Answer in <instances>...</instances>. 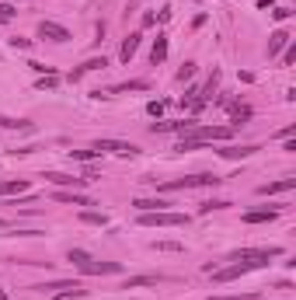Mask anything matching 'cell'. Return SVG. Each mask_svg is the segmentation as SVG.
Segmentation results:
<instances>
[{
    "instance_id": "cell-1",
    "label": "cell",
    "mask_w": 296,
    "mask_h": 300,
    "mask_svg": "<svg viewBox=\"0 0 296 300\" xmlns=\"http://www.w3.org/2000/svg\"><path fill=\"white\" fill-rule=\"evenodd\" d=\"M227 143L234 140V126H192L188 133H181L178 140V150H195L202 143Z\"/></svg>"
},
{
    "instance_id": "cell-31",
    "label": "cell",
    "mask_w": 296,
    "mask_h": 300,
    "mask_svg": "<svg viewBox=\"0 0 296 300\" xmlns=\"http://www.w3.org/2000/svg\"><path fill=\"white\" fill-rule=\"evenodd\" d=\"M14 14H18V7H14V4H0V21H11Z\"/></svg>"
},
{
    "instance_id": "cell-30",
    "label": "cell",
    "mask_w": 296,
    "mask_h": 300,
    "mask_svg": "<svg viewBox=\"0 0 296 300\" xmlns=\"http://www.w3.org/2000/svg\"><path fill=\"white\" fill-rule=\"evenodd\" d=\"M230 202H223V199H213V202H202L199 206V213H213V210H227Z\"/></svg>"
},
{
    "instance_id": "cell-32",
    "label": "cell",
    "mask_w": 296,
    "mask_h": 300,
    "mask_svg": "<svg viewBox=\"0 0 296 300\" xmlns=\"http://www.w3.org/2000/svg\"><path fill=\"white\" fill-rule=\"evenodd\" d=\"M192 74H195V63H185V66L178 70L175 77H178V80H188V77H192Z\"/></svg>"
},
{
    "instance_id": "cell-24",
    "label": "cell",
    "mask_w": 296,
    "mask_h": 300,
    "mask_svg": "<svg viewBox=\"0 0 296 300\" xmlns=\"http://www.w3.org/2000/svg\"><path fill=\"white\" fill-rule=\"evenodd\" d=\"M0 129H32V122H28V119H7V116H0Z\"/></svg>"
},
{
    "instance_id": "cell-10",
    "label": "cell",
    "mask_w": 296,
    "mask_h": 300,
    "mask_svg": "<svg viewBox=\"0 0 296 300\" xmlns=\"http://www.w3.org/2000/svg\"><path fill=\"white\" fill-rule=\"evenodd\" d=\"M255 150H258L255 143H240V147H219L216 154H219V157H227V160H237V157L244 160V157H251Z\"/></svg>"
},
{
    "instance_id": "cell-12",
    "label": "cell",
    "mask_w": 296,
    "mask_h": 300,
    "mask_svg": "<svg viewBox=\"0 0 296 300\" xmlns=\"http://www.w3.org/2000/svg\"><path fill=\"white\" fill-rule=\"evenodd\" d=\"M296 189V178H279V181H268V185H258V196H279V192H289Z\"/></svg>"
},
{
    "instance_id": "cell-21",
    "label": "cell",
    "mask_w": 296,
    "mask_h": 300,
    "mask_svg": "<svg viewBox=\"0 0 296 300\" xmlns=\"http://www.w3.org/2000/svg\"><path fill=\"white\" fill-rule=\"evenodd\" d=\"M133 206H136L139 213H154V210H167L171 202H167V199H160V196H157V199H136Z\"/></svg>"
},
{
    "instance_id": "cell-29",
    "label": "cell",
    "mask_w": 296,
    "mask_h": 300,
    "mask_svg": "<svg viewBox=\"0 0 296 300\" xmlns=\"http://www.w3.org/2000/svg\"><path fill=\"white\" fill-rule=\"evenodd\" d=\"M70 262H77V265H84V262H91V255L84 251V248H70V255H66Z\"/></svg>"
},
{
    "instance_id": "cell-15",
    "label": "cell",
    "mask_w": 296,
    "mask_h": 300,
    "mask_svg": "<svg viewBox=\"0 0 296 300\" xmlns=\"http://www.w3.org/2000/svg\"><path fill=\"white\" fill-rule=\"evenodd\" d=\"M286 45H289V32H286V28H276V32L268 35V56H279Z\"/></svg>"
},
{
    "instance_id": "cell-17",
    "label": "cell",
    "mask_w": 296,
    "mask_h": 300,
    "mask_svg": "<svg viewBox=\"0 0 296 300\" xmlns=\"http://www.w3.org/2000/svg\"><path fill=\"white\" fill-rule=\"evenodd\" d=\"M139 39H143V35H139V32H133L129 39L122 42V49H118V56H122V63H129L133 56H136V49H139Z\"/></svg>"
},
{
    "instance_id": "cell-14",
    "label": "cell",
    "mask_w": 296,
    "mask_h": 300,
    "mask_svg": "<svg viewBox=\"0 0 296 300\" xmlns=\"http://www.w3.org/2000/svg\"><path fill=\"white\" fill-rule=\"evenodd\" d=\"M157 283H164V276L160 272H146V276H133V280L122 283V290H139V286H157Z\"/></svg>"
},
{
    "instance_id": "cell-38",
    "label": "cell",
    "mask_w": 296,
    "mask_h": 300,
    "mask_svg": "<svg viewBox=\"0 0 296 300\" xmlns=\"http://www.w3.org/2000/svg\"><path fill=\"white\" fill-rule=\"evenodd\" d=\"M0 300H11V297H7V293H0Z\"/></svg>"
},
{
    "instance_id": "cell-16",
    "label": "cell",
    "mask_w": 296,
    "mask_h": 300,
    "mask_svg": "<svg viewBox=\"0 0 296 300\" xmlns=\"http://www.w3.org/2000/svg\"><path fill=\"white\" fill-rule=\"evenodd\" d=\"M129 91H150V80H126V84H115L105 95H129Z\"/></svg>"
},
{
    "instance_id": "cell-25",
    "label": "cell",
    "mask_w": 296,
    "mask_h": 300,
    "mask_svg": "<svg viewBox=\"0 0 296 300\" xmlns=\"http://www.w3.org/2000/svg\"><path fill=\"white\" fill-rule=\"evenodd\" d=\"M154 251H185L181 241H154Z\"/></svg>"
},
{
    "instance_id": "cell-23",
    "label": "cell",
    "mask_w": 296,
    "mask_h": 300,
    "mask_svg": "<svg viewBox=\"0 0 296 300\" xmlns=\"http://www.w3.org/2000/svg\"><path fill=\"white\" fill-rule=\"evenodd\" d=\"M28 181L24 178H14V181H0V196H11V192H24Z\"/></svg>"
},
{
    "instance_id": "cell-37",
    "label": "cell",
    "mask_w": 296,
    "mask_h": 300,
    "mask_svg": "<svg viewBox=\"0 0 296 300\" xmlns=\"http://www.w3.org/2000/svg\"><path fill=\"white\" fill-rule=\"evenodd\" d=\"M11 45H14V49H28L32 42H28V39H21V35H14V39H11Z\"/></svg>"
},
{
    "instance_id": "cell-34",
    "label": "cell",
    "mask_w": 296,
    "mask_h": 300,
    "mask_svg": "<svg viewBox=\"0 0 296 300\" xmlns=\"http://www.w3.org/2000/svg\"><path fill=\"white\" fill-rule=\"evenodd\" d=\"M282 63L289 66V63H296V45H286V53H282Z\"/></svg>"
},
{
    "instance_id": "cell-36",
    "label": "cell",
    "mask_w": 296,
    "mask_h": 300,
    "mask_svg": "<svg viewBox=\"0 0 296 300\" xmlns=\"http://www.w3.org/2000/svg\"><path fill=\"white\" fill-rule=\"evenodd\" d=\"M289 14H293L289 7H276V11H272V18H276V21H286V18H289Z\"/></svg>"
},
{
    "instance_id": "cell-27",
    "label": "cell",
    "mask_w": 296,
    "mask_h": 300,
    "mask_svg": "<svg viewBox=\"0 0 296 300\" xmlns=\"http://www.w3.org/2000/svg\"><path fill=\"white\" fill-rule=\"evenodd\" d=\"M56 84H59V77H56V74H45V77H39V80H35V87H39V91H53Z\"/></svg>"
},
{
    "instance_id": "cell-3",
    "label": "cell",
    "mask_w": 296,
    "mask_h": 300,
    "mask_svg": "<svg viewBox=\"0 0 296 300\" xmlns=\"http://www.w3.org/2000/svg\"><path fill=\"white\" fill-rule=\"evenodd\" d=\"M279 255H282V248H237V251H230V262H255L258 269H265Z\"/></svg>"
},
{
    "instance_id": "cell-33",
    "label": "cell",
    "mask_w": 296,
    "mask_h": 300,
    "mask_svg": "<svg viewBox=\"0 0 296 300\" xmlns=\"http://www.w3.org/2000/svg\"><path fill=\"white\" fill-rule=\"evenodd\" d=\"M206 300H258V293H237V297H206Z\"/></svg>"
},
{
    "instance_id": "cell-13",
    "label": "cell",
    "mask_w": 296,
    "mask_h": 300,
    "mask_svg": "<svg viewBox=\"0 0 296 300\" xmlns=\"http://www.w3.org/2000/svg\"><path fill=\"white\" fill-rule=\"evenodd\" d=\"M35 290L59 297V293H66V290H80V283H77V280H56V283H42V286H35Z\"/></svg>"
},
{
    "instance_id": "cell-5",
    "label": "cell",
    "mask_w": 296,
    "mask_h": 300,
    "mask_svg": "<svg viewBox=\"0 0 296 300\" xmlns=\"http://www.w3.org/2000/svg\"><path fill=\"white\" fill-rule=\"evenodd\" d=\"M94 150H98V154H115V157H136L139 154L136 143H126V140H98Z\"/></svg>"
},
{
    "instance_id": "cell-22",
    "label": "cell",
    "mask_w": 296,
    "mask_h": 300,
    "mask_svg": "<svg viewBox=\"0 0 296 300\" xmlns=\"http://www.w3.org/2000/svg\"><path fill=\"white\" fill-rule=\"evenodd\" d=\"M80 223H91V227H105V223H108V217H105V213H94V210H84V213H80Z\"/></svg>"
},
{
    "instance_id": "cell-4",
    "label": "cell",
    "mask_w": 296,
    "mask_h": 300,
    "mask_svg": "<svg viewBox=\"0 0 296 300\" xmlns=\"http://www.w3.org/2000/svg\"><path fill=\"white\" fill-rule=\"evenodd\" d=\"M143 227H185L188 213H171V210H154V213H139Z\"/></svg>"
},
{
    "instance_id": "cell-9",
    "label": "cell",
    "mask_w": 296,
    "mask_h": 300,
    "mask_svg": "<svg viewBox=\"0 0 296 300\" xmlns=\"http://www.w3.org/2000/svg\"><path fill=\"white\" fill-rule=\"evenodd\" d=\"M53 199L56 202H70V206H94V199H87L84 192H77V189H56Z\"/></svg>"
},
{
    "instance_id": "cell-18",
    "label": "cell",
    "mask_w": 296,
    "mask_h": 300,
    "mask_svg": "<svg viewBox=\"0 0 296 300\" xmlns=\"http://www.w3.org/2000/svg\"><path fill=\"white\" fill-rule=\"evenodd\" d=\"M105 66H108V60H105V56H94V60L84 63L80 70H73V74H70V80H80L84 74H91V70H105Z\"/></svg>"
},
{
    "instance_id": "cell-8",
    "label": "cell",
    "mask_w": 296,
    "mask_h": 300,
    "mask_svg": "<svg viewBox=\"0 0 296 300\" xmlns=\"http://www.w3.org/2000/svg\"><path fill=\"white\" fill-rule=\"evenodd\" d=\"M42 178H45V181H53L56 189H77V192L84 189V185H87V178H73V175H59V171H45Z\"/></svg>"
},
{
    "instance_id": "cell-2",
    "label": "cell",
    "mask_w": 296,
    "mask_h": 300,
    "mask_svg": "<svg viewBox=\"0 0 296 300\" xmlns=\"http://www.w3.org/2000/svg\"><path fill=\"white\" fill-rule=\"evenodd\" d=\"M223 178L202 171V175H185V178H171V181H160V192H178V189H206V185H219Z\"/></svg>"
},
{
    "instance_id": "cell-20",
    "label": "cell",
    "mask_w": 296,
    "mask_h": 300,
    "mask_svg": "<svg viewBox=\"0 0 296 300\" xmlns=\"http://www.w3.org/2000/svg\"><path fill=\"white\" fill-rule=\"evenodd\" d=\"M167 60V35H157V42H154V49H150V63L157 66V63Z\"/></svg>"
},
{
    "instance_id": "cell-26",
    "label": "cell",
    "mask_w": 296,
    "mask_h": 300,
    "mask_svg": "<svg viewBox=\"0 0 296 300\" xmlns=\"http://www.w3.org/2000/svg\"><path fill=\"white\" fill-rule=\"evenodd\" d=\"M70 157H73V160H84V164H91V160L101 157V154L94 150V147H91V150H70Z\"/></svg>"
},
{
    "instance_id": "cell-28",
    "label": "cell",
    "mask_w": 296,
    "mask_h": 300,
    "mask_svg": "<svg viewBox=\"0 0 296 300\" xmlns=\"http://www.w3.org/2000/svg\"><path fill=\"white\" fill-rule=\"evenodd\" d=\"M230 116H234V122H244V119H251V108L248 105H230Z\"/></svg>"
},
{
    "instance_id": "cell-6",
    "label": "cell",
    "mask_w": 296,
    "mask_h": 300,
    "mask_svg": "<svg viewBox=\"0 0 296 300\" xmlns=\"http://www.w3.org/2000/svg\"><path fill=\"white\" fill-rule=\"evenodd\" d=\"M80 272L84 276H115V272H122V262H84L80 265Z\"/></svg>"
},
{
    "instance_id": "cell-35",
    "label": "cell",
    "mask_w": 296,
    "mask_h": 300,
    "mask_svg": "<svg viewBox=\"0 0 296 300\" xmlns=\"http://www.w3.org/2000/svg\"><path fill=\"white\" fill-rule=\"evenodd\" d=\"M146 112H150V116H154V119H157L160 112H164V101H150V105H146Z\"/></svg>"
},
{
    "instance_id": "cell-19",
    "label": "cell",
    "mask_w": 296,
    "mask_h": 300,
    "mask_svg": "<svg viewBox=\"0 0 296 300\" xmlns=\"http://www.w3.org/2000/svg\"><path fill=\"white\" fill-rule=\"evenodd\" d=\"M276 217H279V210H251V213H244V223H268Z\"/></svg>"
},
{
    "instance_id": "cell-7",
    "label": "cell",
    "mask_w": 296,
    "mask_h": 300,
    "mask_svg": "<svg viewBox=\"0 0 296 300\" xmlns=\"http://www.w3.org/2000/svg\"><path fill=\"white\" fill-rule=\"evenodd\" d=\"M39 39H49V42H70V32L56 25V21H39Z\"/></svg>"
},
{
    "instance_id": "cell-39",
    "label": "cell",
    "mask_w": 296,
    "mask_h": 300,
    "mask_svg": "<svg viewBox=\"0 0 296 300\" xmlns=\"http://www.w3.org/2000/svg\"><path fill=\"white\" fill-rule=\"evenodd\" d=\"M0 227H7V220H0Z\"/></svg>"
},
{
    "instance_id": "cell-11",
    "label": "cell",
    "mask_w": 296,
    "mask_h": 300,
    "mask_svg": "<svg viewBox=\"0 0 296 300\" xmlns=\"http://www.w3.org/2000/svg\"><path fill=\"white\" fill-rule=\"evenodd\" d=\"M195 126V119H181V122H154L150 133H188Z\"/></svg>"
}]
</instances>
